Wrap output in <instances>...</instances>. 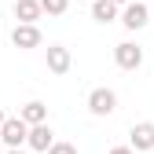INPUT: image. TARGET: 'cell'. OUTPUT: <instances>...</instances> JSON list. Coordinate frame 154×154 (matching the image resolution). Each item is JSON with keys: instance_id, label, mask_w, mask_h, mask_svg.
I'll use <instances>...</instances> for the list:
<instances>
[{"instance_id": "6da1fadb", "label": "cell", "mask_w": 154, "mask_h": 154, "mask_svg": "<svg viewBox=\"0 0 154 154\" xmlns=\"http://www.w3.org/2000/svg\"><path fill=\"white\" fill-rule=\"evenodd\" d=\"M88 110L95 118H110V114L118 110V92L114 88H92L88 92Z\"/></svg>"}, {"instance_id": "7a4b0ae2", "label": "cell", "mask_w": 154, "mask_h": 154, "mask_svg": "<svg viewBox=\"0 0 154 154\" xmlns=\"http://www.w3.org/2000/svg\"><path fill=\"white\" fill-rule=\"evenodd\" d=\"M147 22H154V18H150V8H147V4H140V0H128L125 11H121V26L136 33V29H143Z\"/></svg>"}, {"instance_id": "3957f363", "label": "cell", "mask_w": 154, "mask_h": 154, "mask_svg": "<svg viewBox=\"0 0 154 154\" xmlns=\"http://www.w3.org/2000/svg\"><path fill=\"white\" fill-rule=\"evenodd\" d=\"M11 44L22 48V51H29V48H41L44 37H41V29H37V22H18L11 29Z\"/></svg>"}, {"instance_id": "277c9868", "label": "cell", "mask_w": 154, "mask_h": 154, "mask_svg": "<svg viewBox=\"0 0 154 154\" xmlns=\"http://www.w3.org/2000/svg\"><path fill=\"white\" fill-rule=\"evenodd\" d=\"M114 63H118L121 70H140V66H143V48L132 44V41L114 44Z\"/></svg>"}, {"instance_id": "5b68a950", "label": "cell", "mask_w": 154, "mask_h": 154, "mask_svg": "<svg viewBox=\"0 0 154 154\" xmlns=\"http://www.w3.org/2000/svg\"><path fill=\"white\" fill-rule=\"evenodd\" d=\"M0 140H4L8 147H22L29 140V125L22 121V114H18V118H8L4 125H0Z\"/></svg>"}, {"instance_id": "8992f818", "label": "cell", "mask_w": 154, "mask_h": 154, "mask_svg": "<svg viewBox=\"0 0 154 154\" xmlns=\"http://www.w3.org/2000/svg\"><path fill=\"white\" fill-rule=\"evenodd\" d=\"M44 59H48V70L51 73H70V66H73V59H70V48L66 44H48L44 48Z\"/></svg>"}, {"instance_id": "52a82bcc", "label": "cell", "mask_w": 154, "mask_h": 154, "mask_svg": "<svg viewBox=\"0 0 154 154\" xmlns=\"http://www.w3.org/2000/svg\"><path fill=\"white\" fill-rule=\"evenodd\" d=\"M128 143L136 147V154H140V150H154V121H140V125H132Z\"/></svg>"}, {"instance_id": "ba28073f", "label": "cell", "mask_w": 154, "mask_h": 154, "mask_svg": "<svg viewBox=\"0 0 154 154\" xmlns=\"http://www.w3.org/2000/svg\"><path fill=\"white\" fill-rule=\"evenodd\" d=\"M51 143H55V132H51V125H48V121H44V125H29V140H26V147L48 154V147H51Z\"/></svg>"}, {"instance_id": "9c48e42d", "label": "cell", "mask_w": 154, "mask_h": 154, "mask_svg": "<svg viewBox=\"0 0 154 154\" xmlns=\"http://www.w3.org/2000/svg\"><path fill=\"white\" fill-rule=\"evenodd\" d=\"M118 8L121 4H114V0H92V18L99 26H110L114 18H118Z\"/></svg>"}, {"instance_id": "30bf717a", "label": "cell", "mask_w": 154, "mask_h": 154, "mask_svg": "<svg viewBox=\"0 0 154 154\" xmlns=\"http://www.w3.org/2000/svg\"><path fill=\"white\" fill-rule=\"evenodd\" d=\"M41 15H44L41 0H15V18L18 22H37Z\"/></svg>"}, {"instance_id": "8fae6325", "label": "cell", "mask_w": 154, "mask_h": 154, "mask_svg": "<svg viewBox=\"0 0 154 154\" xmlns=\"http://www.w3.org/2000/svg\"><path fill=\"white\" fill-rule=\"evenodd\" d=\"M18 114H22V121H26V125H44V121H48V106H44L41 99H29Z\"/></svg>"}, {"instance_id": "7c38bea8", "label": "cell", "mask_w": 154, "mask_h": 154, "mask_svg": "<svg viewBox=\"0 0 154 154\" xmlns=\"http://www.w3.org/2000/svg\"><path fill=\"white\" fill-rule=\"evenodd\" d=\"M41 8H44V15H66L70 0H41Z\"/></svg>"}, {"instance_id": "4fadbf2b", "label": "cell", "mask_w": 154, "mask_h": 154, "mask_svg": "<svg viewBox=\"0 0 154 154\" xmlns=\"http://www.w3.org/2000/svg\"><path fill=\"white\" fill-rule=\"evenodd\" d=\"M48 154H77V147H73V143H63V140H55V143L48 147Z\"/></svg>"}, {"instance_id": "5bb4252c", "label": "cell", "mask_w": 154, "mask_h": 154, "mask_svg": "<svg viewBox=\"0 0 154 154\" xmlns=\"http://www.w3.org/2000/svg\"><path fill=\"white\" fill-rule=\"evenodd\" d=\"M110 154H136V147L125 143V147H110Z\"/></svg>"}, {"instance_id": "9a60e30c", "label": "cell", "mask_w": 154, "mask_h": 154, "mask_svg": "<svg viewBox=\"0 0 154 154\" xmlns=\"http://www.w3.org/2000/svg\"><path fill=\"white\" fill-rule=\"evenodd\" d=\"M8 154H22V150H18V147H8Z\"/></svg>"}, {"instance_id": "2e32d148", "label": "cell", "mask_w": 154, "mask_h": 154, "mask_svg": "<svg viewBox=\"0 0 154 154\" xmlns=\"http://www.w3.org/2000/svg\"><path fill=\"white\" fill-rule=\"evenodd\" d=\"M4 121H8V114H4V110H0V125H4Z\"/></svg>"}, {"instance_id": "e0dca14e", "label": "cell", "mask_w": 154, "mask_h": 154, "mask_svg": "<svg viewBox=\"0 0 154 154\" xmlns=\"http://www.w3.org/2000/svg\"><path fill=\"white\" fill-rule=\"evenodd\" d=\"M114 4H121V8H125V4H128V0H114Z\"/></svg>"}, {"instance_id": "ac0fdd59", "label": "cell", "mask_w": 154, "mask_h": 154, "mask_svg": "<svg viewBox=\"0 0 154 154\" xmlns=\"http://www.w3.org/2000/svg\"><path fill=\"white\" fill-rule=\"evenodd\" d=\"M150 18H154V8H150Z\"/></svg>"}]
</instances>
